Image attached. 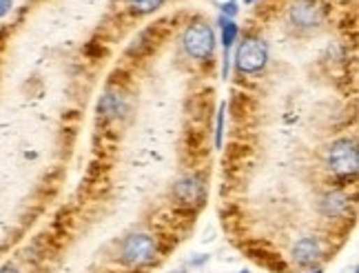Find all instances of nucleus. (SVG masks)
Segmentation results:
<instances>
[{
	"label": "nucleus",
	"mask_w": 359,
	"mask_h": 273,
	"mask_svg": "<svg viewBox=\"0 0 359 273\" xmlns=\"http://www.w3.org/2000/svg\"><path fill=\"white\" fill-rule=\"evenodd\" d=\"M286 22L295 31H315L324 24V7L319 0H293L286 9Z\"/></svg>",
	"instance_id": "nucleus-1"
},
{
	"label": "nucleus",
	"mask_w": 359,
	"mask_h": 273,
	"mask_svg": "<svg viewBox=\"0 0 359 273\" xmlns=\"http://www.w3.org/2000/svg\"><path fill=\"white\" fill-rule=\"evenodd\" d=\"M346 206H349V200H346L344 193H330L322 202V209L326 216H339L346 211Z\"/></svg>",
	"instance_id": "nucleus-8"
},
{
	"label": "nucleus",
	"mask_w": 359,
	"mask_h": 273,
	"mask_svg": "<svg viewBox=\"0 0 359 273\" xmlns=\"http://www.w3.org/2000/svg\"><path fill=\"white\" fill-rule=\"evenodd\" d=\"M222 11H224V14H228V16H235V14H237V7H235L233 3H226V5L222 7Z\"/></svg>",
	"instance_id": "nucleus-13"
},
{
	"label": "nucleus",
	"mask_w": 359,
	"mask_h": 273,
	"mask_svg": "<svg viewBox=\"0 0 359 273\" xmlns=\"http://www.w3.org/2000/svg\"><path fill=\"white\" fill-rule=\"evenodd\" d=\"M326 162L330 167V172H335L339 176H353L357 174L359 167V151L357 145L349 138H339L328 147Z\"/></svg>",
	"instance_id": "nucleus-4"
},
{
	"label": "nucleus",
	"mask_w": 359,
	"mask_h": 273,
	"mask_svg": "<svg viewBox=\"0 0 359 273\" xmlns=\"http://www.w3.org/2000/svg\"><path fill=\"white\" fill-rule=\"evenodd\" d=\"M0 273H18V271L11 269V267H5V269H0Z\"/></svg>",
	"instance_id": "nucleus-14"
},
{
	"label": "nucleus",
	"mask_w": 359,
	"mask_h": 273,
	"mask_svg": "<svg viewBox=\"0 0 359 273\" xmlns=\"http://www.w3.org/2000/svg\"><path fill=\"white\" fill-rule=\"evenodd\" d=\"M237 38V24L228 18H222V45L224 49H230V45L235 43Z\"/></svg>",
	"instance_id": "nucleus-10"
},
{
	"label": "nucleus",
	"mask_w": 359,
	"mask_h": 273,
	"mask_svg": "<svg viewBox=\"0 0 359 273\" xmlns=\"http://www.w3.org/2000/svg\"><path fill=\"white\" fill-rule=\"evenodd\" d=\"M268 62V47L262 38L258 36H247L240 43L237 54H235V67L240 74L255 76L260 74Z\"/></svg>",
	"instance_id": "nucleus-3"
},
{
	"label": "nucleus",
	"mask_w": 359,
	"mask_h": 273,
	"mask_svg": "<svg viewBox=\"0 0 359 273\" xmlns=\"http://www.w3.org/2000/svg\"><path fill=\"white\" fill-rule=\"evenodd\" d=\"M313 273H322V271H313Z\"/></svg>",
	"instance_id": "nucleus-15"
},
{
	"label": "nucleus",
	"mask_w": 359,
	"mask_h": 273,
	"mask_svg": "<svg viewBox=\"0 0 359 273\" xmlns=\"http://www.w3.org/2000/svg\"><path fill=\"white\" fill-rule=\"evenodd\" d=\"M156 240L149 233H133L122 242V260L129 267H145L156 258Z\"/></svg>",
	"instance_id": "nucleus-5"
},
{
	"label": "nucleus",
	"mask_w": 359,
	"mask_h": 273,
	"mask_svg": "<svg viewBox=\"0 0 359 273\" xmlns=\"http://www.w3.org/2000/svg\"><path fill=\"white\" fill-rule=\"evenodd\" d=\"M182 47L193 60H209L215 51V34L209 22L196 20L182 34Z\"/></svg>",
	"instance_id": "nucleus-2"
},
{
	"label": "nucleus",
	"mask_w": 359,
	"mask_h": 273,
	"mask_svg": "<svg viewBox=\"0 0 359 273\" xmlns=\"http://www.w3.org/2000/svg\"><path fill=\"white\" fill-rule=\"evenodd\" d=\"M173 198L180 206L200 209L204 200H207V185L198 176H182L173 187Z\"/></svg>",
	"instance_id": "nucleus-6"
},
{
	"label": "nucleus",
	"mask_w": 359,
	"mask_h": 273,
	"mask_svg": "<svg viewBox=\"0 0 359 273\" xmlns=\"http://www.w3.org/2000/svg\"><path fill=\"white\" fill-rule=\"evenodd\" d=\"M222 118H224V107L220 111V122H217V147L222 145Z\"/></svg>",
	"instance_id": "nucleus-12"
},
{
	"label": "nucleus",
	"mask_w": 359,
	"mask_h": 273,
	"mask_svg": "<svg viewBox=\"0 0 359 273\" xmlns=\"http://www.w3.org/2000/svg\"><path fill=\"white\" fill-rule=\"evenodd\" d=\"M11 7H14V0H0V18L7 16Z\"/></svg>",
	"instance_id": "nucleus-11"
},
{
	"label": "nucleus",
	"mask_w": 359,
	"mask_h": 273,
	"mask_svg": "<svg viewBox=\"0 0 359 273\" xmlns=\"http://www.w3.org/2000/svg\"><path fill=\"white\" fill-rule=\"evenodd\" d=\"M247 3H253V0H247Z\"/></svg>",
	"instance_id": "nucleus-16"
},
{
	"label": "nucleus",
	"mask_w": 359,
	"mask_h": 273,
	"mask_svg": "<svg viewBox=\"0 0 359 273\" xmlns=\"http://www.w3.org/2000/svg\"><path fill=\"white\" fill-rule=\"evenodd\" d=\"M166 0H126V5L138 16H149L153 11H158Z\"/></svg>",
	"instance_id": "nucleus-9"
},
{
	"label": "nucleus",
	"mask_w": 359,
	"mask_h": 273,
	"mask_svg": "<svg viewBox=\"0 0 359 273\" xmlns=\"http://www.w3.org/2000/svg\"><path fill=\"white\" fill-rule=\"evenodd\" d=\"M319 255H322V244L317 238H302L293 246V260L302 267L313 265Z\"/></svg>",
	"instance_id": "nucleus-7"
}]
</instances>
